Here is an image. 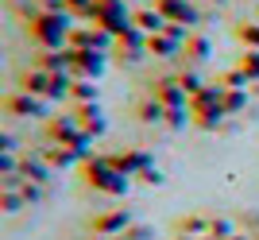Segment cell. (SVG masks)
Returning a JSON list of instances; mask_svg holds the SVG:
<instances>
[{
  "mask_svg": "<svg viewBox=\"0 0 259 240\" xmlns=\"http://www.w3.org/2000/svg\"><path fill=\"white\" fill-rule=\"evenodd\" d=\"M159 12L166 20H194V8L182 4V0H159Z\"/></svg>",
  "mask_w": 259,
  "mask_h": 240,
  "instance_id": "1",
  "label": "cell"
},
{
  "mask_svg": "<svg viewBox=\"0 0 259 240\" xmlns=\"http://www.w3.org/2000/svg\"><path fill=\"white\" fill-rule=\"evenodd\" d=\"M74 93H77V97H81V101H89V97H93V93H97V89H93V86H89V82H85V77H81V82H74Z\"/></svg>",
  "mask_w": 259,
  "mask_h": 240,
  "instance_id": "2",
  "label": "cell"
}]
</instances>
